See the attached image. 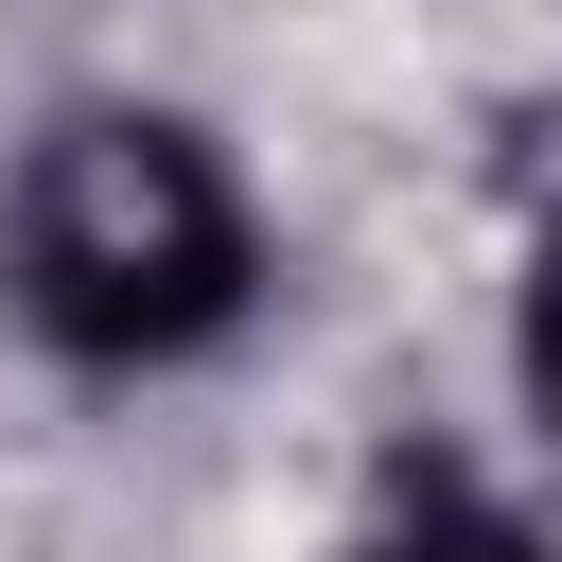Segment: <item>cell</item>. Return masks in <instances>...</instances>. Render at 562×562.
<instances>
[{"instance_id": "cell-1", "label": "cell", "mask_w": 562, "mask_h": 562, "mask_svg": "<svg viewBox=\"0 0 562 562\" xmlns=\"http://www.w3.org/2000/svg\"><path fill=\"white\" fill-rule=\"evenodd\" d=\"M0 281L70 369H176V351H211L246 316L263 228H246V193H228V158L193 123L105 105V123L35 140V176L0 211Z\"/></svg>"}, {"instance_id": "cell-3", "label": "cell", "mask_w": 562, "mask_h": 562, "mask_svg": "<svg viewBox=\"0 0 562 562\" xmlns=\"http://www.w3.org/2000/svg\"><path fill=\"white\" fill-rule=\"evenodd\" d=\"M527 404L562 422V263H544V299H527Z\"/></svg>"}, {"instance_id": "cell-2", "label": "cell", "mask_w": 562, "mask_h": 562, "mask_svg": "<svg viewBox=\"0 0 562 562\" xmlns=\"http://www.w3.org/2000/svg\"><path fill=\"white\" fill-rule=\"evenodd\" d=\"M386 562H544V544H527L509 509H457V492H439V509H422V527H404Z\"/></svg>"}]
</instances>
